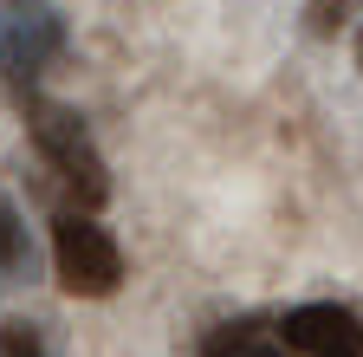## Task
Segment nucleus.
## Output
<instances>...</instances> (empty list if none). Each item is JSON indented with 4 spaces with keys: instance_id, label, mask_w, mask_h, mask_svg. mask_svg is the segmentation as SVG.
I'll return each instance as SVG.
<instances>
[{
    "instance_id": "20e7f679",
    "label": "nucleus",
    "mask_w": 363,
    "mask_h": 357,
    "mask_svg": "<svg viewBox=\"0 0 363 357\" xmlns=\"http://www.w3.org/2000/svg\"><path fill=\"white\" fill-rule=\"evenodd\" d=\"M279 344L305 357H363V319L350 305H292L279 319Z\"/></svg>"
},
{
    "instance_id": "f257e3e1",
    "label": "nucleus",
    "mask_w": 363,
    "mask_h": 357,
    "mask_svg": "<svg viewBox=\"0 0 363 357\" xmlns=\"http://www.w3.org/2000/svg\"><path fill=\"white\" fill-rule=\"evenodd\" d=\"M26 130H33V150L45 156V169H52L84 208L111 202V169H104V156H98V143H91V130H84L78 111L26 98Z\"/></svg>"
},
{
    "instance_id": "7ed1b4c3",
    "label": "nucleus",
    "mask_w": 363,
    "mask_h": 357,
    "mask_svg": "<svg viewBox=\"0 0 363 357\" xmlns=\"http://www.w3.org/2000/svg\"><path fill=\"white\" fill-rule=\"evenodd\" d=\"M65 53V20L52 0H0V72L33 78Z\"/></svg>"
},
{
    "instance_id": "39448f33",
    "label": "nucleus",
    "mask_w": 363,
    "mask_h": 357,
    "mask_svg": "<svg viewBox=\"0 0 363 357\" xmlns=\"http://www.w3.org/2000/svg\"><path fill=\"white\" fill-rule=\"evenodd\" d=\"M26 266V228H20V214H13V202L0 195V280H13Z\"/></svg>"
},
{
    "instance_id": "0eeeda50",
    "label": "nucleus",
    "mask_w": 363,
    "mask_h": 357,
    "mask_svg": "<svg viewBox=\"0 0 363 357\" xmlns=\"http://www.w3.org/2000/svg\"><path fill=\"white\" fill-rule=\"evenodd\" d=\"M227 357H292L286 344H247V338H234L227 344Z\"/></svg>"
},
{
    "instance_id": "6e6552de",
    "label": "nucleus",
    "mask_w": 363,
    "mask_h": 357,
    "mask_svg": "<svg viewBox=\"0 0 363 357\" xmlns=\"http://www.w3.org/2000/svg\"><path fill=\"white\" fill-rule=\"evenodd\" d=\"M357 72H363V33H357Z\"/></svg>"
},
{
    "instance_id": "f03ea898",
    "label": "nucleus",
    "mask_w": 363,
    "mask_h": 357,
    "mask_svg": "<svg viewBox=\"0 0 363 357\" xmlns=\"http://www.w3.org/2000/svg\"><path fill=\"white\" fill-rule=\"evenodd\" d=\"M52 273L72 299H111L123 286V247L91 214H59L52 221Z\"/></svg>"
},
{
    "instance_id": "423d86ee",
    "label": "nucleus",
    "mask_w": 363,
    "mask_h": 357,
    "mask_svg": "<svg viewBox=\"0 0 363 357\" xmlns=\"http://www.w3.org/2000/svg\"><path fill=\"white\" fill-rule=\"evenodd\" d=\"M357 7H363V0H305V33L311 39H331L337 26L357 20Z\"/></svg>"
}]
</instances>
